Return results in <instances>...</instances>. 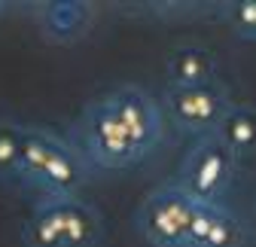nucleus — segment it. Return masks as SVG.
<instances>
[{
    "instance_id": "12",
    "label": "nucleus",
    "mask_w": 256,
    "mask_h": 247,
    "mask_svg": "<svg viewBox=\"0 0 256 247\" xmlns=\"http://www.w3.org/2000/svg\"><path fill=\"white\" fill-rule=\"evenodd\" d=\"M229 24L235 37L241 40H256V0H238L229 6Z\"/></svg>"
},
{
    "instance_id": "10",
    "label": "nucleus",
    "mask_w": 256,
    "mask_h": 247,
    "mask_svg": "<svg viewBox=\"0 0 256 247\" xmlns=\"http://www.w3.org/2000/svg\"><path fill=\"white\" fill-rule=\"evenodd\" d=\"M92 10L82 4H46L40 10V28L43 37L52 43H70L80 34H86Z\"/></svg>"
},
{
    "instance_id": "6",
    "label": "nucleus",
    "mask_w": 256,
    "mask_h": 247,
    "mask_svg": "<svg viewBox=\"0 0 256 247\" xmlns=\"http://www.w3.org/2000/svg\"><path fill=\"white\" fill-rule=\"evenodd\" d=\"M196 208L198 202H192L177 183H165L138 204L134 229L150 247H186Z\"/></svg>"
},
{
    "instance_id": "9",
    "label": "nucleus",
    "mask_w": 256,
    "mask_h": 247,
    "mask_svg": "<svg viewBox=\"0 0 256 247\" xmlns=\"http://www.w3.org/2000/svg\"><path fill=\"white\" fill-rule=\"evenodd\" d=\"M216 138L229 146L238 162L256 156V104H232L226 119L220 122Z\"/></svg>"
},
{
    "instance_id": "3",
    "label": "nucleus",
    "mask_w": 256,
    "mask_h": 247,
    "mask_svg": "<svg viewBox=\"0 0 256 247\" xmlns=\"http://www.w3.org/2000/svg\"><path fill=\"white\" fill-rule=\"evenodd\" d=\"M104 217L92 202L76 198H46L22 223L24 247H101Z\"/></svg>"
},
{
    "instance_id": "7",
    "label": "nucleus",
    "mask_w": 256,
    "mask_h": 247,
    "mask_svg": "<svg viewBox=\"0 0 256 247\" xmlns=\"http://www.w3.org/2000/svg\"><path fill=\"white\" fill-rule=\"evenodd\" d=\"M186 247H247V226L229 204H198Z\"/></svg>"
},
{
    "instance_id": "5",
    "label": "nucleus",
    "mask_w": 256,
    "mask_h": 247,
    "mask_svg": "<svg viewBox=\"0 0 256 247\" xmlns=\"http://www.w3.org/2000/svg\"><path fill=\"white\" fill-rule=\"evenodd\" d=\"M232 95L222 82H208V86H192V88H171L165 86L162 92V116L165 122L183 138L202 140L216 134L220 122L232 110Z\"/></svg>"
},
{
    "instance_id": "1",
    "label": "nucleus",
    "mask_w": 256,
    "mask_h": 247,
    "mask_svg": "<svg viewBox=\"0 0 256 247\" xmlns=\"http://www.w3.org/2000/svg\"><path fill=\"white\" fill-rule=\"evenodd\" d=\"M165 138L158 101L140 86H119L92 101L74 132V146L92 171H128L144 165Z\"/></svg>"
},
{
    "instance_id": "11",
    "label": "nucleus",
    "mask_w": 256,
    "mask_h": 247,
    "mask_svg": "<svg viewBox=\"0 0 256 247\" xmlns=\"http://www.w3.org/2000/svg\"><path fill=\"white\" fill-rule=\"evenodd\" d=\"M22 140L24 126L0 116V186L18 190V168H22Z\"/></svg>"
},
{
    "instance_id": "8",
    "label": "nucleus",
    "mask_w": 256,
    "mask_h": 247,
    "mask_svg": "<svg viewBox=\"0 0 256 247\" xmlns=\"http://www.w3.org/2000/svg\"><path fill=\"white\" fill-rule=\"evenodd\" d=\"M165 76H168L171 88H192V86L220 82V58L208 46L183 43V46L168 52Z\"/></svg>"
},
{
    "instance_id": "2",
    "label": "nucleus",
    "mask_w": 256,
    "mask_h": 247,
    "mask_svg": "<svg viewBox=\"0 0 256 247\" xmlns=\"http://www.w3.org/2000/svg\"><path fill=\"white\" fill-rule=\"evenodd\" d=\"M88 165L82 152L58 138L49 128L24 126L22 140V168H18V190L46 198H76L88 180Z\"/></svg>"
},
{
    "instance_id": "4",
    "label": "nucleus",
    "mask_w": 256,
    "mask_h": 247,
    "mask_svg": "<svg viewBox=\"0 0 256 247\" xmlns=\"http://www.w3.org/2000/svg\"><path fill=\"white\" fill-rule=\"evenodd\" d=\"M238 174V159L216 134L192 140L177 171V186L198 204H226Z\"/></svg>"
}]
</instances>
